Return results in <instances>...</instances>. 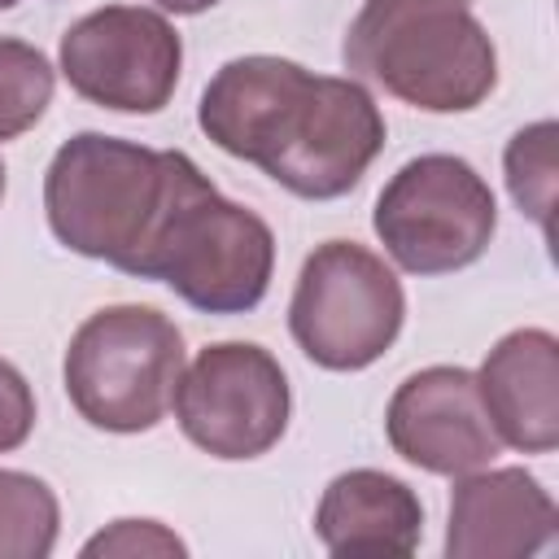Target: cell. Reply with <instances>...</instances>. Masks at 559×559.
I'll list each match as a JSON object with an SVG mask.
<instances>
[{
  "instance_id": "1",
  "label": "cell",
  "mask_w": 559,
  "mask_h": 559,
  "mask_svg": "<svg viewBox=\"0 0 559 559\" xmlns=\"http://www.w3.org/2000/svg\"><path fill=\"white\" fill-rule=\"evenodd\" d=\"M201 131L301 201H336L384 148V114L358 79L249 52L214 70L197 105Z\"/></svg>"
},
{
  "instance_id": "2",
  "label": "cell",
  "mask_w": 559,
  "mask_h": 559,
  "mask_svg": "<svg viewBox=\"0 0 559 559\" xmlns=\"http://www.w3.org/2000/svg\"><path fill=\"white\" fill-rule=\"evenodd\" d=\"M341 57L349 79L424 114H467L498 87V48L472 0H362Z\"/></svg>"
},
{
  "instance_id": "3",
  "label": "cell",
  "mask_w": 559,
  "mask_h": 559,
  "mask_svg": "<svg viewBox=\"0 0 559 559\" xmlns=\"http://www.w3.org/2000/svg\"><path fill=\"white\" fill-rule=\"evenodd\" d=\"M183 157L188 153L179 148H148L105 131L70 135L44 175V214L52 236L70 253L135 275Z\"/></svg>"
},
{
  "instance_id": "4",
  "label": "cell",
  "mask_w": 559,
  "mask_h": 559,
  "mask_svg": "<svg viewBox=\"0 0 559 559\" xmlns=\"http://www.w3.org/2000/svg\"><path fill=\"white\" fill-rule=\"evenodd\" d=\"M275 275L271 227L227 201L210 175L183 157L166 214L135 280H157L201 314H249Z\"/></svg>"
},
{
  "instance_id": "5",
  "label": "cell",
  "mask_w": 559,
  "mask_h": 559,
  "mask_svg": "<svg viewBox=\"0 0 559 559\" xmlns=\"http://www.w3.org/2000/svg\"><path fill=\"white\" fill-rule=\"evenodd\" d=\"M183 376V332L153 306L87 314L61 362L70 406L100 432H148L166 419Z\"/></svg>"
},
{
  "instance_id": "6",
  "label": "cell",
  "mask_w": 559,
  "mask_h": 559,
  "mask_svg": "<svg viewBox=\"0 0 559 559\" xmlns=\"http://www.w3.org/2000/svg\"><path fill=\"white\" fill-rule=\"evenodd\" d=\"M406 293L380 253L354 240H323L297 275L288 332L323 371H362L397 341Z\"/></svg>"
},
{
  "instance_id": "7",
  "label": "cell",
  "mask_w": 559,
  "mask_h": 559,
  "mask_svg": "<svg viewBox=\"0 0 559 559\" xmlns=\"http://www.w3.org/2000/svg\"><path fill=\"white\" fill-rule=\"evenodd\" d=\"M371 227L402 271L450 275L489 249L498 231V201L472 162L454 153H424L397 166L380 188Z\"/></svg>"
},
{
  "instance_id": "8",
  "label": "cell",
  "mask_w": 559,
  "mask_h": 559,
  "mask_svg": "<svg viewBox=\"0 0 559 559\" xmlns=\"http://www.w3.org/2000/svg\"><path fill=\"white\" fill-rule=\"evenodd\" d=\"M170 406L197 450L223 463H245L262 459L288 432L293 389L271 349L253 341H218L183 362Z\"/></svg>"
},
{
  "instance_id": "9",
  "label": "cell",
  "mask_w": 559,
  "mask_h": 559,
  "mask_svg": "<svg viewBox=\"0 0 559 559\" xmlns=\"http://www.w3.org/2000/svg\"><path fill=\"white\" fill-rule=\"evenodd\" d=\"M66 83L114 114H157L170 105L183 70L179 31L140 4H105L61 35Z\"/></svg>"
},
{
  "instance_id": "10",
  "label": "cell",
  "mask_w": 559,
  "mask_h": 559,
  "mask_svg": "<svg viewBox=\"0 0 559 559\" xmlns=\"http://www.w3.org/2000/svg\"><path fill=\"white\" fill-rule=\"evenodd\" d=\"M384 432L393 454L432 476L489 467L502 445L485 415L476 371L467 367H424L406 376L389 397Z\"/></svg>"
},
{
  "instance_id": "11",
  "label": "cell",
  "mask_w": 559,
  "mask_h": 559,
  "mask_svg": "<svg viewBox=\"0 0 559 559\" xmlns=\"http://www.w3.org/2000/svg\"><path fill=\"white\" fill-rule=\"evenodd\" d=\"M555 498L524 467L463 472L450 493V559H528L555 537Z\"/></svg>"
},
{
  "instance_id": "12",
  "label": "cell",
  "mask_w": 559,
  "mask_h": 559,
  "mask_svg": "<svg viewBox=\"0 0 559 559\" xmlns=\"http://www.w3.org/2000/svg\"><path fill=\"white\" fill-rule=\"evenodd\" d=\"M476 389L502 445L550 454L559 445V341L546 328L507 332L480 362Z\"/></svg>"
},
{
  "instance_id": "13",
  "label": "cell",
  "mask_w": 559,
  "mask_h": 559,
  "mask_svg": "<svg viewBox=\"0 0 559 559\" xmlns=\"http://www.w3.org/2000/svg\"><path fill=\"white\" fill-rule=\"evenodd\" d=\"M314 537L328 555H411L424 537V502L389 472L349 467L328 480L314 507Z\"/></svg>"
},
{
  "instance_id": "14",
  "label": "cell",
  "mask_w": 559,
  "mask_h": 559,
  "mask_svg": "<svg viewBox=\"0 0 559 559\" xmlns=\"http://www.w3.org/2000/svg\"><path fill=\"white\" fill-rule=\"evenodd\" d=\"M61 533V502L48 480L0 467V559H48Z\"/></svg>"
},
{
  "instance_id": "15",
  "label": "cell",
  "mask_w": 559,
  "mask_h": 559,
  "mask_svg": "<svg viewBox=\"0 0 559 559\" xmlns=\"http://www.w3.org/2000/svg\"><path fill=\"white\" fill-rule=\"evenodd\" d=\"M57 74L48 57L13 35H0V144L26 135L52 105Z\"/></svg>"
},
{
  "instance_id": "16",
  "label": "cell",
  "mask_w": 559,
  "mask_h": 559,
  "mask_svg": "<svg viewBox=\"0 0 559 559\" xmlns=\"http://www.w3.org/2000/svg\"><path fill=\"white\" fill-rule=\"evenodd\" d=\"M555 122L542 118L524 131L511 135L502 166H507V188L520 214L537 218L542 231H550V210H555Z\"/></svg>"
},
{
  "instance_id": "17",
  "label": "cell",
  "mask_w": 559,
  "mask_h": 559,
  "mask_svg": "<svg viewBox=\"0 0 559 559\" xmlns=\"http://www.w3.org/2000/svg\"><path fill=\"white\" fill-rule=\"evenodd\" d=\"M83 555L96 559V555H188V546L157 520H114L109 528H100L96 537L83 542Z\"/></svg>"
},
{
  "instance_id": "18",
  "label": "cell",
  "mask_w": 559,
  "mask_h": 559,
  "mask_svg": "<svg viewBox=\"0 0 559 559\" xmlns=\"http://www.w3.org/2000/svg\"><path fill=\"white\" fill-rule=\"evenodd\" d=\"M31 432H35V393L26 376L9 358H0V454L26 445Z\"/></svg>"
},
{
  "instance_id": "19",
  "label": "cell",
  "mask_w": 559,
  "mask_h": 559,
  "mask_svg": "<svg viewBox=\"0 0 559 559\" xmlns=\"http://www.w3.org/2000/svg\"><path fill=\"white\" fill-rule=\"evenodd\" d=\"M157 9H166V13H179V17H192V13H205V9H214L218 0H153Z\"/></svg>"
},
{
  "instance_id": "20",
  "label": "cell",
  "mask_w": 559,
  "mask_h": 559,
  "mask_svg": "<svg viewBox=\"0 0 559 559\" xmlns=\"http://www.w3.org/2000/svg\"><path fill=\"white\" fill-rule=\"evenodd\" d=\"M4 188H9V170H4V162H0V201H4Z\"/></svg>"
},
{
  "instance_id": "21",
  "label": "cell",
  "mask_w": 559,
  "mask_h": 559,
  "mask_svg": "<svg viewBox=\"0 0 559 559\" xmlns=\"http://www.w3.org/2000/svg\"><path fill=\"white\" fill-rule=\"evenodd\" d=\"M13 4H17V0H0V9H13Z\"/></svg>"
}]
</instances>
